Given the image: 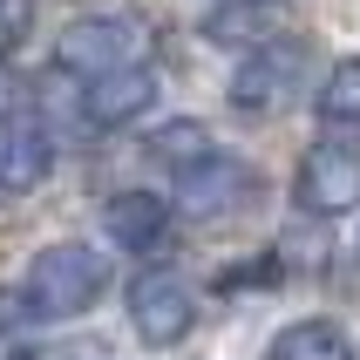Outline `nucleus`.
<instances>
[{"label":"nucleus","instance_id":"1","mask_svg":"<svg viewBox=\"0 0 360 360\" xmlns=\"http://www.w3.org/2000/svg\"><path fill=\"white\" fill-rule=\"evenodd\" d=\"M109 292V252L82 238H61L48 252H34L27 279H20V313L27 320H75Z\"/></svg>","mask_w":360,"mask_h":360},{"label":"nucleus","instance_id":"2","mask_svg":"<svg viewBox=\"0 0 360 360\" xmlns=\"http://www.w3.org/2000/svg\"><path fill=\"white\" fill-rule=\"evenodd\" d=\"M306 68H313V41L300 34H265L259 48H245L231 68V109L238 116H285L306 96Z\"/></svg>","mask_w":360,"mask_h":360},{"label":"nucleus","instance_id":"3","mask_svg":"<svg viewBox=\"0 0 360 360\" xmlns=\"http://www.w3.org/2000/svg\"><path fill=\"white\" fill-rule=\"evenodd\" d=\"M55 68L61 75H75L82 89L102 75H129V68H150V34H143L136 20L122 14H82L61 27L55 41Z\"/></svg>","mask_w":360,"mask_h":360},{"label":"nucleus","instance_id":"4","mask_svg":"<svg viewBox=\"0 0 360 360\" xmlns=\"http://www.w3.org/2000/svg\"><path fill=\"white\" fill-rule=\"evenodd\" d=\"M259 170L245 157H231V150H211L204 163H191L177 177V211L191 224H224V218H238V211H252L259 204Z\"/></svg>","mask_w":360,"mask_h":360},{"label":"nucleus","instance_id":"5","mask_svg":"<svg viewBox=\"0 0 360 360\" xmlns=\"http://www.w3.org/2000/svg\"><path fill=\"white\" fill-rule=\"evenodd\" d=\"M129 326H136L143 347H177L198 326V292L177 272H136V285H129Z\"/></svg>","mask_w":360,"mask_h":360},{"label":"nucleus","instance_id":"6","mask_svg":"<svg viewBox=\"0 0 360 360\" xmlns=\"http://www.w3.org/2000/svg\"><path fill=\"white\" fill-rule=\"evenodd\" d=\"M292 198L300 211L313 218H340L360 204V150L354 143H313L300 163V177H292Z\"/></svg>","mask_w":360,"mask_h":360},{"label":"nucleus","instance_id":"7","mask_svg":"<svg viewBox=\"0 0 360 360\" xmlns=\"http://www.w3.org/2000/svg\"><path fill=\"white\" fill-rule=\"evenodd\" d=\"M48 163H55V143L41 129L34 116H0V198H20V191H34L48 177Z\"/></svg>","mask_w":360,"mask_h":360},{"label":"nucleus","instance_id":"8","mask_svg":"<svg viewBox=\"0 0 360 360\" xmlns=\"http://www.w3.org/2000/svg\"><path fill=\"white\" fill-rule=\"evenodd\" d=\"M150 102H157V75H150V68L102 75V82L82 89V122H89V129H122V122H136Z\"/></svg>","mask_w":360,"mask_h":360},{"label":"nucleus","instance_id":"9","mask_svg":"<svg viewBox=\"0 0 360 360\" xmlns=\"http://www.w3.org/2000/svg\"><path fill=\"white\" fill-rule=\"evenodd\" d=\"M109 238H116L122 252H163V245H170V204L150 198V191L109 198Z\"/></svg>","mask_w":360,"mask_h":360},{"label":"nucleus","instance_id":"10","mask_svg":"<svg viewBox=\"0 0 360 360\" xmlns=\"http://www.w3.org/2000/svg\"><path fill=\"white\" fill-rule=\"evenodd\" d=\"M265 360H354V340L333 320H292L279 340L265 347Z\"/></svg>","mask_w":360,"mask_h":360},{"label":"nucleus","instance_id":"11","mask_svg":"<svg viewBox=\"0 0 360 360\" xmlns=\"http://www.w3.org/2000/svg\"><path fill=\"white\" fill-rule=\"evenodd\" d=\"M211 157V136H204V122H163L157 136H150V163H163L170 177H184L191 163Z\"/></svg>","mask_w":360,"mask_h":360},{"label":"nucleus","instance_id":"12","mask_svg":"<svg viewBox=\"0 0 360 360\" xmlns=\"http://www.w3.org/2000/svg\"><path fill=\"white\" fill-rule=\"evenodd\" d=\"M313 109H320L326 122H360V55H347V61H333V68H326Z\"/></svg>","mask_w":360,"mask_h":360},{"label":"nucleus","instance_id":"13","mask_svg":"<svg viewBox=\"0 0 360 360\" xmlns=\"http://www.w3.org/2000/svg\"><path fill=\"white\" fill-rule=\"evenodd\" d=\"M211 41H224V48H231V41H252V48H259V14L218 7V14H211Z\"/></svg>","mask_w":360,"mask_h":360},{"label":"nucleus","instance_id":"14","mask_svg":"<svg viewBox=\"0 0 360 360\" xmlns=\"http://www.w3.org/2000/svg\"><path fill=\"white\" fill-rule=\"evenodd\" d=\"M27 14H34V0H0V61H7V48H20Z\"/></svg>","mask_w":360,"mask_h":360},{"label":"nucleus","instance_id":"15","mask_svg":"<svg viewBox=\"0 0 360 360\" xmlns=\"http://www.w3.org/2000/svg\"><path fill=\"white\" fill-rule=\"evenodd\" d=\"M0 116H14V82H7V61H0Z\"/></svg>","mask_w":360,"mask_h":360},{"label":"nucleus","instance_id":"16","mask_svg":"<svg viewBox=\"0 0 360 360\" xmlns=\"http://www.w3.org/2000/svg\"><path fill=\"white\" fill-rule=\"evenodd\" d=\"M245 7H272V0H245Z\"/></svg>","mask_w":360,"mask_h":360}]
</instances>
